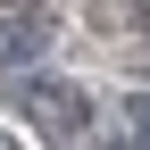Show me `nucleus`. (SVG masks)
<instances>
[{
	"label": "nucleus",
	"instance_id": "2",
	"mask_svg": "<svg viewBox=\"0 0 150 150\" xmlns=\"http://www.w3.org/2000/svg\"><path fill=\"white\" fill-rule=\"evenodd\" d=\"M42 42H50V25H42V17H0V59H8L17 75H25V59H33Z\"/></svg>",
	"mask_w": 150,
	"mask_h": 150
},
{
	"label": "nucleus",
	"instance_id": "1",
	"mask_svg": "<svg viewBox=\"0 0 150 150\" xmlns=\"http://www.w3.org/2000/svg\"><path fill=\"white\" fill-rule=\"evenodd\" d=\"M8 108L25 117V134H33V142H50V150H67V142H83V134H92V92L75 83V75H50V67L8 75Z\"/></svg>",
	"mask_w": 150,
	"mask_h": 150
},
{
	"label": "nucleus",
	"instance_id": "3",
	"mask_svg": "<svg viewBox=\"0 0 150 150\" xmlns=\"http://www.w3.org/2000/svg\"><path fill=\"white\" fill-rule=\"evenodd\" d=\"M125 134H134V150H150V92L125 100Z\"/></svg>",
	"mask_w": 150,
	"mask_h": 150
},
{
	"label": "nucleus",
	"instance_id": "4",
	"mask_svg": "<svg viewBox=\"0 0 150 150\" xmlns=\"http://www.w3.org/2000/svg\"><path fill=\"white\" fill-rule=\"evenodd\" d=\"M0 150H17V142H8V134H0Z\"/></svg>",
	"mask_w": 150,
	"mask_h": 150
}]
</instances>
